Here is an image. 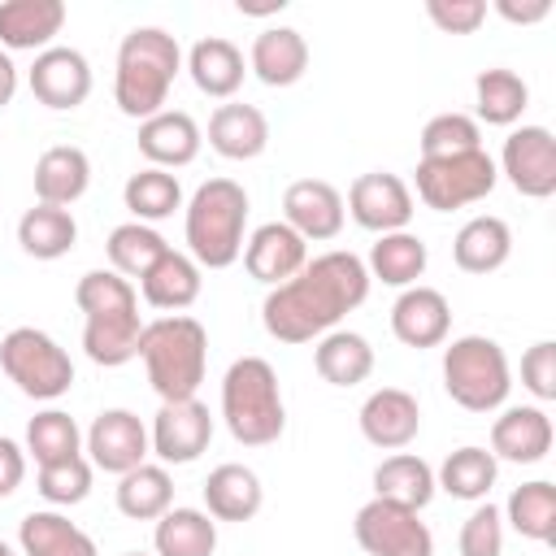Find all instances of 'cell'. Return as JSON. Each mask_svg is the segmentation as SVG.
<instances>
[{
    "instance_id": "2e32d148",
    "label": "cell",
    "mask_w": 556,
    "mask_h": 556,
    "mask_svg": "<svg viewBox=\"0 0 556 556\" xmlns=\"http://www.w3.org/2000/svg\"><path fill=\"white\" fill-rule=\"evenodd\" d=\"M356 421H361L365 443H374L382 452H404L421 434V404L404 387H378L365 395Z\"/></svg>"
},
{
    "instance_id": "ffe728a7",
    "label": "cell",
    "mask_w": 556,
    "mask_h": 556,
    "mask_svg": "<svg viewBox=\"0 0 556 556\" xmlns=\"http://www.w3.org/2000/svg\"><path fill=\"white\" fill-rule=\"evenodd\" d=\"M139 152L148 156V165L156 169H182L200 156V143H204V130L195 126L191 113L182 109H161L152 113L148 122H139V135H135Z\"/></svg>"
},
{
    "instance_id": "5bb4252c",
    "label": "cell",
    "mask_w": 556,
    "mask_h": 556,
    "mask_svg": "<svg viewBox=\"0 0 556 556\" xmlns=\"http://www.w3.org/2000/svg\"><path fill=\"white\" fill-rule=\"evenodd\" d=\"M26 87L43 109H78L91 96V61L78 48L52 43L43 52H35L30 70H26Z\"/></svg>"
},
{
    "instance_id": "8992f818",
    "label": "cell",
    "mask_w": 556,
    "mask_h": 556,
    "mask_svg": "<svg viewBox=\"0 0 556 556\" xmlns=\"http://www.w3.org/2000/svg\"><path fill=\"white\" fill-rule=\"evenodd\" d=\"M443 391L465 413H495L513 391L508 356L486 334H460L443 348Z\"/></svg>"
},
{
    "instance_id": "7a4b0ae2",
    "label": "cell",
    "mask_w": 556,
    "mask_h": 556,
    "mask_svg": "<svg viewBox=\"0 0 556 556\" xmlns=\"http://www.w3.org/2000/svg\"><path fill=\"white\" fill-rule=\"evenodd\" d=\"M182 70V48L165 26H135L117 43V65H113V104L148 122L152 113L165 109L169 87Z\"/></svg>"
},
{
    "instance_id": "ee69618b",
    "label": "cell",
    "mask_w": 556,
    "mask_h": 556,
    "mask_svg": "<svg viewBox=\"0 0 556 556\" xmlns=\"http://www.w3.org/2000/svg\"><path fill=\"white\" fill-rule=\"evenodd\" d=\"M421 161H439V156H460V152H473L482 148V126L469 117V113H434L426 126H421Z\"/></svg>"
},
{
    "instance_id": "9a60e30c",
    "label": "cell",
    "mask_w": 556,
    "mask_h": 556,
    "mask_svg": "<svg viewBox=\"0 0 556 556\" xmlns=\"http://www.w3.org/2000/svg\"><path fill=\"white\" fill-rule=\"evenodd\" d=\"M282 222L304 239V243H326L339 239L348 208H343V191L326 178H295L282 191Z\"/></svg>"
},
{
    "instance_id": "83f0119b",
    "label": "cell",
    "mask_w": 556,
    "mask_h": 556,
    "mask_svg": "<svg viewBox=\"0 0 556 556\" xmlns=\"http://www.w3.org/2000/svg\"><path fill=\"white\" fill-rule=\"evenodd\" d=\"M200 287H204V269H200L187 252H178V248H169V252L139 278L143 304H152V308H161V313H182V308H191V304L200 300Z\"/></svg>"
},
{
    "instance_id": "f5cc1de1",
    "label": "cell",
    "mask_w": 556,
    "mask_h": 556,
    "mask_svg": "<svg viewBox=\"0 0 556 556\" xmlns=\"http://www.w3.org/2000/svg\"><path fill=\"white\" fill-rule=\"evenodd\" d=\"M235 9H239L243 17H269V13H282L287 0H235Z\"/></svg>"
},
{
    "instance_id": "5b68a950",
    "label": "cell",
    "mask_w": 556,
    "mask_h": 556,
    "mask_svg": "<svg viewBox=\"0 0 556 556\" xmlns=\"http://www.w3.org/2000/svg\"><path fill=\"white\" fill-rule=\"evenodd\" d=\"M222 421L235 443L269 447L287 430V404L278 374L265 356H239L222 374Z\"/></svg>"
},
{
    "instance_id": "ba28073f",
    "label": "cell",
    "mask_w": 556,
    "mask_h": 556,
    "mask_svg": "<svg viewBox=\"0 0 556 556\" xmlns=\"http://www.w3.org/2000/svg\"><path fill=\"white\" fill-rule=\"evenodd\" d=\"M500 182L495 156L486 148L460 152V156H439V161H417L413 169V187L426 208L434 213H452V208H469L478 200H486Z\"/></svg>"
},
{
    "instance_id": "8fae6325",
    "label": "cell",
    "mask_w": 556,
    "mask_h": 556,
    "mask_svg": "<svg viewBox=\"0 0 556 556\" xmlns=\"http://www.w3.org/2000/svg\"><path fill=\"white\" fill-rule=\"evenodd\" d=\"M495 169L526 200L556 195V139H552V130L547 126H517V130H508Z\"/></svg>"
},
{
    "instance_id": "c3c4849f",
    "label": "cell",
    "mask_w": 556,
    "mask_h": 556,
    "mask_svg": "<svg viewBox=\"0 0 556 556\" xmlns=\"http://www.w3.org/2000/svg\"><path fill=\"white\" fill-rule=\"evenodd\" d=\"M426 17L443 35H473L486 22V0H426Z\"/></svg>"
},
{
    "instance_id": "db71d44e",
    "label": "cell",
    "mask_w": 556,
    "mask_h": 556,
    "mask_svg": "<svg viewBox=\"0 0 556 556\" xmlns=\"http://www.w3.org/2000/svg\"><path fill=\"white\" fill-rule=\"evenodd\" d=\"M0 556H17V552H13V547H9L4 539H0Z\"/></svg>"
},
{
    "instance_id": "e0dca14e",
    "label": "cell",
    "mask_w": 556,
    "mask_h": 556,
    "mask_svg": "<svg viewBox=\"0 0 556 556\" xmlns=\"http://www.w3.org/2000/svg\"><path fill=\"white\" fill-rule=\"evenodd\" d=\"M391 334L404 343V348H439L447 343L452 334V304L439 287H404L391 304Z\"/></svg>"
},
{
    "instance_id": "d6986e66",
    "label": "cell",
    "mask_w": 556,
    "mask_h": 556,
    "mask_svg": "<svg viewBox=\"0 0 556 556\" xmlns=\"http://www.w3.org/2000/svg\"><path fill=\"white\" fill-rule=\"evenodd\" d=\"M243 265L256 282L282 287L287 278H295L308 265V243L287 222H261L243 243Z\"/></svg>"
},
{
    "instance_id": "f6af8a7d",
    "label": "cell",
    "mask_w": 556,
    "mask_h": 556,
    "mask_svg": "<svg viewBox=\"0 0 556 556\" xmlns=\"http://www.w3.org/2000/svg\"><path fill=\"white\" fill-rule=\"evenodd\" d=\"M91 460L87 456H70V460H56V465H39L35 473V491L52 504V508H74L91 495Z\"/></svg>"
},
{
    "instance_id": "6da1fadb",
    "label": "cell",
    "mask_w": 556,
    "mask_h": 556,
    "mask_svg": "<svg viewBox=\"0 0 556 556\" xmlns=\"http://www.w3.org/2000/svg\"><path fill=\"white\" fill-rule=\"evenodd\" d=\"M369 287L374 278L356 252L348 248L317 252L295 278L269 287L261 304V326L278 343H313L339 330V321L369 300Z\"/></svg>"
},
{
    "instance_id": "8d00e7d4",
    "label": "cell",
    "mask_w": 556,
    "mask_h": 556,
    "mask_svg": "<svg viewBox=\"0 0 556 556\" xmlns=\"http://www.w3.org/2000/svg\"><path fill=\"white\" fill-rule=\"evenodd\" d=\"M17 243L26 256L35 261H61L65 252H74L78 243V222L70 208H56V204H30L22 217H17Z\"/></svg>"
},
{
    "instance_id": "bcb514c9",
    "label": "cell",
    "mask_w": 556,
    "mask_h": 556,
    "mask_svg": "<svg viewBox=\"0 0 556 556\" xmlns=\"http://www.w3.org/2000/svg\"><path fill=\"white\" fill-rule=\"evenodd\" d=\"M456 552L460 556H504V513L491 500L473 504V513L460 521Z\"/></svg>"
},
{
    "instance_id": "681fc988",
    "label": "cell",
    "mask_w": 556,
    "mask_h": 556,
    "mask_svg": "<svg viewBox=\"0 0 556 556\" xmlns=\"http://www.w3.org/2000/svg\"><path fill=\"white\" fill-rule=\"evenodd\" d=\"M26 482V447L0 434V500H9Z\"/></svg>"
},
{
    "instance_id": "d6a6232c",
    "label": "cell",
    "mask_w": 556,
    "mask_h": 556,
    "mask_svg": "<svg viewBox=\"0 0 556 556\" xmlns=\"http://www.w3.org/2000/svg\"><path fill=\"white\" fill-rule=\"evenodd\" d=\"M313 369L330 387H356L374 374V348H369L365 334L339 326V330H330L313 343Z\"/></svg>"
},
{
    "instance_id": "f546056e",
    "label": "cell",
    "mask_w": 556,
    "mask_h": 556,
    "mask_svg": "<svg viewBox=\"0 0 556 556\" xmlns=\"http://www.w3.org/2000/svg\"><path fill=\"white\" fill-rule=\"evenodd\" d=\"M139 334H143L139 308L83 317V352H87L91 365H104V369H117V365L135 361L139 356Z\"/></svg>"
},
{
    "instance_id": "f35d334b",
    "label": "cell",
    "mask_w": 556,
    "mask_h": 556,
    "mask_svg": "<svg viewBox=\"0 0 556 556\" xmlns=\"http://www.w3.org/2000/svg\"><path fill=\"white\" fill-rule=\"evenodd\" d=\"M122 200H126V208H130V222L152 226V222L174 217V208H182V182H178V174H169V169L143 165V169H135V174L126 178Z\"/></svg>"
},
{
    "instance_id": "74e56055",
    "label": "cell",
    "mask_w": 556,
    "mask_h": 556,
    "mask_svg": "<svg viewBox=\"0 0 556 556\" xmlns=\"http://www.w3.org/2000/svg\"><path fill=\"white\" fill-rule=\"evenodd\" d=\"M117 513L130 521H156L165 508H174V478L161 460H143L130 473L117 478Z\"/></svg>"
},
{
    "instance_id": "f1b7e54d",
    "label": "cell",
    "mask_w": 556,
    "mask_h": 556,
    "mask_svg": "<svg viewBox=\"0 0 556 556\" xmlns=\"http://www.w3.org/2000/svg\"><path fill=\"white\" fill-rule=\"evenodd\" d=\"M508 256H513V230L495 213L469 217L452 239V261L465 274H495L500 265H508Z\"/></svg>"
},
{
    "instance_id": "ac0fdd59",
    "label": "cell",
    "mask_w": 556,
    "mask_h": 556,
    "mask_svg": "<svg viewBox=\"0 0 556 556\" xmlns=\"http://www.w3.org/2000/svg\"><path fill=\"white\" fill-rule=\"evenodd\" d=\"M552 417L543 404H508L491 421V456L513 465H539L552 452Z\"/></svg>"
},
{
    "instance_id": "7bdbcfd3",
    "label": "cell",
    "mask_w": 556,
    "mask_h": 556,
    "mask_svg": "<svg viewBox=\"0 0 556 556\" xmlns=\"http://www.w3.org/2000/svg\"><path fill=\"white\" fill-rule=\"evenodd\" d=\"M74 304L83 317H100V313H122V308H139V291L130 278H122L117 269H87L74 287Z\"/></svg>"
},
{
    "instance_id": "11a10c76",
    "label": "cell",
    "mask_w": 556,
    "mask_h": 556,
    "mask_svg": "<svg viewBox=\"0 0 556 556\" xmlns=\"http://www.w3.org/2000/svg\"><path fill=\"white\" fill-rule=\"evenodd\" d=\"M122 556H148V552H122Z\"/></svg>"
},
{
    "instance_id": "4fadbf2b",
    "label": "cell",
    "mask_w": 556,
    "mask_h": 556,
    "mask_svg": "<svg viewBox=\"0 0 556 556\" xmlns=\"http://www.w3.org/2000/svg\"><path fill=\"white\" fill-rule=\"evenodd\" d=\"M83 452L91 460V469H104V473H130L135 465H143L152 456V443H148V426L139 421V413L130 408H104L96 413V421L87 426L83 434Z\"/></svg>"
},
{
    "instance_id": "e575fe53",
    "label": "cell",
    "mask_w": 556,
    "mask_h": 556,
    "mask_svg": "<svg viewBox=\"0 0 556 556\" xmlns=\"http://www.w3.org/2000/svg\"><path fill=\"white\" fill-rule=\"evenodd\" d=\"M152 547H156V556H213L217 552V521L204 508L174 504L156 517Z\"/></svg>"
},
{
    "instance_id": "3957f363",
    "label": "cell",
    "mask_w": 556,
    "mask_h": 556,
    "mask_svg": "<svg viewBox=\"0 0 556 556\" xmlns=\"http://www.w3.org/2000/svg\"><path fill=\"white\" fill-rule=\"evenodd\" d=\"M248 191L235 178H208L191 191L182 208L187 256L200 269H230L248 243Z\"/></svg>"
},
{
    "instance_id": "44dd1931",
    "label": "cell",
    "mask_w": 556,
    "mask_h": 556,
    "mask_svg": "<svg viewBox=\"0 0 556 556\" xmlns=\"http://www.w3.org/2000/svg\"><path fill=\"white\" fill-rule=\"evenodd\" d=\"M65 0H4L0 4V48L13 52H43L65 26Z\"/></svg>"
},
{
    "instance_id": "9c48e42d",
    "label": "cell",
    "mask_w": 556,
    "mask_h": 556,
    "mask_svg": "<svg viewBox=\"0 0 556 556\" xmlns=\"http://www.w3.org/2000/svg\"><path fill=\"white\" fill-rule=\"evenodd\" d=\"M352 534L365 556H434V534L421 521V513L391 504V500L361 504Z\"/></svg>"
},
{
    "instance_id": "836d02e7",
    "label": "cell",
    "mask_w": 556,
    "mask_h": 556,
    "mask_svg": "<svg viewBox=\"0 0 556 556\" xmlns=\"http://www.w3.org/2000/svg\"><path fill=\"white\" fill-rule=\"evenodd\" d=\"M495 478H500V460L491 456V447H478V443L447 452L443 465L434 469V486L447 491L452 500H469V504H482L491 495Z\"/></svg>"
},
{
    "instance_id": "d590c367",
    "label": "cell",
    "mask_w": 556,
    "mask_h": 556,
    "mask_svg": "<svg viewBox=\"0 0 556 556\" xmlns=\"http://www.w3.org/2000/svg\"><path fill=\"white\" fill-rule=\"evenodd\" d=\"M473 109H478V126H517L521 113L530 109V87L517 70H504V65H491L473 78Z\"/></svg>"
},
{
    "instance_id": "1f68e13d",
    "label": "cell",
    "mask_w": 556,
    "mask_h": 556,
    "mask_svg": "<svg viewBox=\"0 0 556 556\" xmlns=\"http://www.w3.org/2000/svg\"><path fill=\"white\" fill-rule=\"evenodd\" d=\"M434 491H439L434 469L417 452H391L374 469V500H391V504H404V508L421 513L434 500Z\"/></svg>"
},
{
    "instance_id": "7dc6e473",
    "label": "cell",
    "mask_w": 556,
    "mask_h": 556,
    "mask_svg": "<svg viewBox=\"0 0 556 556\" xmlns=\"http://www.w3.org/2000/svg\"><path fill=\"white\" fill-rule=\"evenodd\" d=\"M521 387L539 404L556 400V343L552 339H539V343L526 348V356H521Z\"/></svg>"
},
{
    "instance_id": "277c9868",
    "label": "cell",
    "mask_w": 556,
    "mask_h": 556,
    "mask_svg": "<svg viewBox=\"0 0 556 556\" xmlns=\"http://www.w3.org/2000/svg\"><path fill=\"white\" fill-rule=\"evenodd\" d=\"M139 361L148 374V387L169 400H195L204 374H208V330L187 313H165L143 321L139 334Z\"/></svg>"
},
{
    "instance_id": "52a82bcc",
    "label": "cell",
    "mask_w": 556,
    "mask_h": 556,
    "mask_svg": "<svg viewBox=\"0 0 556 556\" xmlns=\"http://www.w3.org/2000/svg\"><path fill=\"white\" fill-rule=\"evenodd\" d=\"M0 369L26 400H61L74 387V361L70 352L39 326H13L0 339Z\"/></svg>"
},
{
    "instance_id": "ab89813d",
    "label": "cell",
    "mask_w": 556,
    "mask_h": 556,
    "mask_svg": "<svg viewBox=\"0 0 556 556\" xmlns=\"http://www.w3.org/2000/svg\"><path fill=\"white\" fill-rule=\"evenodd\" d=\"M500 513L530 543H552L556 539V486L547 478H534V482L513 486V495L504 500Z\"/></svg>"
},
{
    "instance_id": "603a6c76",
    "label": "cell",
    "mask_w": 556,
    "mask_h": 556,
    "mask_svg": "<svg viewBox=\"0 0 556 556\" xmlns=\"http://www.w3.org/2000/svg\"><path fill=\"white\" fill-rule=\"evenodd\" d=\"M208 148L226 161H256L269 148V117L256 104L226 100L208 117Z\"/></svg>"
},
{
    "instance_id": "4dcf8cb0",
    "label": "cell",
    "mask_w": 556,
    "mask_h": 556,
    "mask_svg": "<svg viewBox=\"0 0 556 556\" xmlns=\"http://www.w3.org/2000/svg\"><path fill=\"white\" fill-rule=\"evenodd\" d=\"M426 265H430V248H426V239L413 235V230L378 235L374 248H369V261H365L369 278H378V282H387V287H400V291H404V287H417L421 274H426Z\"/></svg>"
},
{
    "instance_id": "7402d4cb",
    "label": "cell",
    "mask_w": 556,
    "mask_h": 556,
    "mask_svg": "<svg viewBox=\"0 0 556 556\" xmlns=\"http://www.w3.org/2000/svg\"><path fill=\"white\" fill-rule=\"evenodd\" d=\"M30 178H35V204L70 208L91 187V156L83 148H74V143H52V148L39 152Z\"/></svg>"
},
{
    "instance_id": "30bf717a",
    "label": "cell",
    "mask_w": 556,
    "mask_h": 556,
    "mask_svg": "<svg viewBox=\"0 0 556 556\" xmlns=\"http://www.w3.org/2000/svg\"><path fill=\"white\" fill-rule=\"evenodd\" d=\"M343 208L352 213V222L369 235H391V230H408L413 213H417V200H413V187L391 174V169H369L361 178H352L348 187V200Z\"/></svg>"
},
{
    "instance_id": "4316f807",
    "label": "cell",
    "mask_w": 556,
    "mask_h": 556,
    "mask_svg": "<svg viewBox=\"0 0 556 556\" xmlns=\"http://www.w3.org/2000/svg\"><path fill=\"white\" fill-rule=\"evenodd\" d=\"M265 504V486L256 478V469L226 460L204 478V513L213 521H252Z\"/></svg>"
},
{
    "instance_id": "60d3db41",
    "label": "cell",
    "mask_w": 556,
    "mask_h": 556,
    "mask_svg": "<svg viewBox=\"0 0 556 556\" xmlns=\"http://www.w3.org/2000/svg\"><path fill=\"white\" fill-rule=\"evenodd\" d=\"M104 252H109V269H117L122 278H143V274L169 252V243H165V235H161L156 226L122 222V226L109 230Z\"/></svg>"
},
{
    "instance_id": "816d5d0a",
    "label": "cell",
    "mask_w": 556,
    "mask_h": 556,
    "mask_svg": "<svg viewBox=\"0 0 556 556\" xmlns=\"http://www.w3.org/2000/svg\"><path fill=\"white\" fill-rule=\"evenodd\" d=\"M13 96H17V65H13V56L0 48V109H9Z\"/></svg>"
},
{
    "instance_id": "d4e9b609",
    "label": "cell",
    "mask_w": 556,
    "mask_h": 556,
    "mask_svg": "<svg viewBox=\"0 0 556 556\" xmlns=\"http://www.w3.org/2000/svg\"><path fill=\"white\" fill-rule=\"evenodd\" d=\"M187 74H191L195 91H204L213 100H230L248 78V61H243L239 43H230L226 35H204L187 52Z\"/></svg>"
},
{
    "instance_id": "7c38bea8",
    "label": "cell",
    "mask_w": 556,
    "mask_h": 556,
    "mask_svg": "<svg viewBox=\"0 0 556 556\" xmlns=\"http://www.w3.org/2000/svg\"><path fill=\"white\" fill-rule=\"evenodd\" d=\"M148 443H152V456L169 469V465H191L208 452L213 443V413L208 404L195 400H169L156 408L152 417V430H148Z\"/></svg>"
},
{
    "instance_id": "cb8c5ba5",
    "label": "cell",
    "mask_w": 556,
    "mask_h": 556,
    "mask_svg": "<svg viewBox=\"0 0 556 556\" xmlns=\"http://www.w3.org/2000/svg\"><path fill=\"white\" fill-rule=\"evenodd\" d=\"M248 70L265 87H295L308 70V39L295 26H265L248 48Z\"/></svg>"
},
{
    "instance_id": "484cf974",
    "label": "cell",
    "mask_w": 556,
    "mask_h": 556,
    "mask_svg": "<svg viewBox=\"0 0 556 556\" xmlns=\"http://www.w3.org/2000/svg\"><path fill=\"white\" fill-rule=\"evenodd\" d=\"M17 547L22 556H100L96 539L70 521L61 508H35L17 521Z\"/></svg>"
},
{
    "instance_id": "b9f144b4",
    "label": "cell",
    "mask_w": 556,
    "mask_h": 556,
    "mask_svg": "<svg viewBox=\"0 0 556 556\" xmlns=\"http://www.w3.org/2000/svg\"><path fill=\"white\" fill-rule=\"evenodd\" d=\"M26 456L35 465H56L70 456H83V430L65 408H43L26 421Z\"/></svg>"
},
{
    "instance_id": "f907efd6",
    "label": "cell",
    "mask_w": 556,
    "mask_h": 556,
    "mask_svg": "<svg viewBox=\"0 0 556 556\" xmlns=\"http://www.w3.org/2000/svg\"><path fill=\"white\" fill-rule=\"evenodd\" d=\"M491 9L513 26H534V22L552 17V0H495Z\"/></svg>"
}]
</instances>
